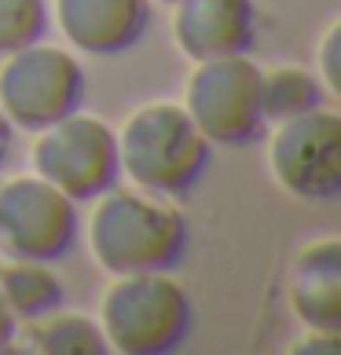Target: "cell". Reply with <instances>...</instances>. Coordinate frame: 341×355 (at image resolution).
I'll list each match as a JSON object with an SVG mask.
<instances>
[{
	"label": "cell",
	"instance_id": "cell-14",
	"mask_svg": "<svg viewBox=\"0 0 341 355\" xmlns=\"http://www.w3.org/2000/svg\"><path fill=\"white\" fill-rule=\"evenodd\" d=\"M37 322V319H33ZM33 348L48 355H103L110 352L103 326L88 315H41V322L30 330Z\"/></svg>",
	"mask_w": 341,
	"mask_h": 355
},
{
	"label": "cell",
	"instance_id": "cell-16",
	"mask_svg": "<svg viewBox=\"0 0 341 355\" xmlns=\"http://www.w3.org/2000/svg\"><path fill=\"white\" fill-rule=\"evenodd\" d=\"M341 41V26L334 22L331 26V33L323 37V77H326V85H331V92L341 88V70H338V44Z\"/></svg>",
	"mask_w": 341,
	"mask_h": 355
},
{
	"label": "cell",
	"instance_id": "cell-9",
	"mask_svg": "<svg viewBox=\"0 0 341 355\" xmlns=\"http://www.w3.org/2000/svg\"><path fill=\"white\" fill-rule=\"evenodd\" d=\"M173 37L194 62L246 55L257 41L253 0H176Z\"/></svg>",
	"mask_w": 341,
	"mask_h": 355
},
{
	"label": "cell",
	"instance_id": "cell-10",
	"mask_svg": "<svg viewBox=\"0 0 341 355\" xmlns=\"http://www.w3.org/2000/svg\"><path fill=\"white\" fill-rule=\"evenodd\" d=\"M67 41L88 55H122L151 26V0H56Z\"/></svg>",
	"mask_w": 341,
	"mask_h": 355
},
{
	"label": "cell",
	"instance_id": "cell-7",
	"mask_svg": "<svg viewBox=\"0 0 341 355\" xmlns=\"http://www.w3.org/2000/svg\"><path fill=\"white\" fill-rule=\"evenodd\" d=\"M77 239V205L41 176L0 183V253L8 260L67 257Z\"/></svg>",
	"mask_w": 341,
	"mask_h": 355
},
{
	"label": "cell",
	"instance_id": "cell-20",
	"mask_svg": "<svg viewBox=\"0 0 341 355\" xmlns=\"http://www.w3.org/2000/svg\"><path fill=\"white\" fill-rule=\"evenodd\" d=\"M162 4H176V0H162Z\"/></svg>",
	"mask_w": 341,
	"mask_h": 355
},
{
	"label": "cell",
	"instance_id": "cell-12",
	"mask_svg": "<svg viewBox=\"0 0 341 355\" xmlns=\"http://www.w3.org/2000/svg\"><path fill=\"white\" fill-rule=\"evenodd\" d=\"M0 297L19 322H33L63 304V282L41 260H11L0 268Z\"/></svg>",
	"mask_w": 341,
	"mask_h": 355
},
{
	"label": "cell",
	"instance_id": "cell-11",
	"mask_svg": "<svg viewBox=\"0 0 341 355\" xmlns=\"http://www.w3.org/2000/svg\"><path fill=\"white\" fill-rule=\"evenodd\" d=\"M290 304L308 330H341V242L323 239L297 253L290 271Z\"/></svg>",
	"mask_w": 341,
	"mask_h": 355
},
{
	"label": "cell",
	"instance_id": "cell-17",
	"mask_svg": "<svg viewBox=\"0 0 341 355\" xmlns=\"http://www.w3.org/2000/svg\"><path fill=\"white\" fill-rule=\"evenodd\" d=\"M316 337H308V340H301V345H294L297 355H308V352H338V334H319V330H312Z\"/></svg>",
	"mask_w": 341,
	"mask_h": 355
},
{
	"label": "cell",
	"instance_id": "cell-3",
	"mask_svg": "<svg viewBox=\"0 0 341 355\" xmlns=\"http://www.w3.org/2000/svg\"><path fill=\"white\" fill-rule=\"evenodd\" d=\"M191 297L165 271L117 275L103 293V337L122 355H165L191 334Z\"/></svg>",
	"mask_w": 341,
	"mask_h": 355
},
{
	"label": "cell",
	"instance_id": "cell-18",
	"mask_svg": "<svg viewBox=\"0 0 341 355\" xmlns=\"http://www.w3.org/2000/svg\"><path fill=\"white\" fill-rule=\"evenodd\" d=\"M15 330H19V319L11 315V308L4 304V297H0V352H4L11 340H15Z\"/></svg>",
	"mask_w": 341,
	"mask_h": 355
},
{
	"label": "cell",
	"instance_id": "cell-13",
	"mask_svg": "<svg viewBox=\"0 0 341 355\" xmlns=\"http://www.w3.org/2000/svg\"><path fill=\"white\" fill-rule=\"evenodd\" d=\"M323 107V88L308 70L279 67L272 73H260V110L265 121H290L297 114H308Z\"/></svg>",
	"mask_w": 341,
	"mask_h": 355
},
{
	"label": "cell",
	"instance_id": "cell-6",
	"mask_svg": "<svg viewBox=\"0 0 341 355\" xmlns=\"http://www.w3.org/2000/svg\"><path fill=\"white\" fill-rule=\"evenodd\" d=\"M260 73L246 55L199 62L188 81V114L209 143L246 147L260 136Z\"/></svg>",
	"mask_w": 341,
	"mask_h": 355
},
{
	"label": "cell",
	"instance_id": "cell-19",
	"mask_svg": "<svg viewBox=\"0 0 341 355\" xmlns=\"http://www.w3.org/2000/svg\"><path fill=\"white\" fill-rule=\"evenodd\" d=\"M11 125L8 117H4V110H0V165H4V157H8V147H11Z\"/></svg>",
	"mask_w": 341,
	"mask_h": 355
},
{
	"label": "cell",
	"instance_id": "cell-2",
	"mask_svg": "<svg viewBox=\"0 0 341 355\" xmlns=\"http://www.w3.org/2000/svg\"><path fill=\"white\" fill-rule=\"evenodd\" d=\"M122 168L140 191L158 198H183L209 165V139L180 103H147L117 136Z\"/></svg>",
	"mask_w": 341,
	"mask_h": 355
},
{
	"label": "cell",
	"instance_id": "cell-1",
	"mask_svg": "<svg viewBox=\"0 0 341 355\" xmlns=\"http://www.w3.org/2000/svg\"><path fill=\"white\" fill-rule=\"evenodd\" d=\"M88 242L110 275L169 271L188 249V220L165 198L110 187L88 220Z\"/></svg>",
	"mask_w": 341,
	"mask_h": 355
},
{
	"label": "cell",
	"instance_id": "cell-15",
	"mask_svg": "<svg viewBox=\"0 0 341 355\" xmlns=\"http://www.w3.org/2000/svg\"><path fill=\"white\" fill-rule=\"evenodd\" d=\"M44 30H48L44 0H0V59L41 41Z\"/></svg>",
	"mask_w": 341,
	"mask_h": 355
},
{
	"label": "cell",
	"instance_id": "cell-5",
	"mask_svg": "<svg viewBox=\"0 0 341 355\" xmlns=\"http://www.w3.org/2000/svg\"><path fill=\"white\" fill-rule=\"evenodd\" d=\"M33 168L74 202L99 198L122 173L117 132L99 117L74 110L63 121L41 128V139L33 143Z\"/></svg>",
	"mask_w": 341,
	"mask_h": 355
},
{
	"label": "cell",
	"instance_id": "cell-8",
	"mask_svg": "<svg viewBox=\"0 0 341 355\" xmlns=\"http://www.w3.org/2000/svg\"><path fill=\"white\" fill-rule=\"evenodd\" d=\"M272 176L283 191L305 202H331L341 194V117L326 107L279 121L272 136Z\"/></svg>",
	"mask_w": 341,
	"mask_h": 355
},
{
	"label": "cell",
	"instance_id": "cell-4",
	"mask_svg": "<svg viewBox=\"0 0 341 355\" xmlns=\"http://www.w3.org/2000/svg\"><path fill=\"white\" fill-rule=\"evenodd\" d=\"M0 62V110L11 125L41 132L81 107L85 70L67 48L33 41Z\"/></svg>",
	"mask_w": 341,
	"mask_h": 355
}]
</instances>
